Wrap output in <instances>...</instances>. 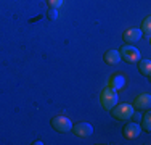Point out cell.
Wrapping results in <instances>:
<instances>
[{"label": "cell", "instance_id": "6da1fadb", "mask_svg": "<svg viewBox=\"0 0 151 145\" xmlns=\"http://www.w3.org/2000/svg\"><path fill=\"white\" fill-rule=\"evenodd\" d=\"M134 111H135V108L132 103H119V105L111 108V115H113V118L117 119V121L130 119L132 115H134Z\"/></svg>", "mask_w": 151, "mask_h": 145}, {"label": "cell", "instance_id": "7a4b0ae2", "mask_svg": "<svg viewBox=\"0 0 151 145\" xmlns=\"http://www.w3.org/2000/svg\"><path fill=\"white\" fill-rule=\"evenodd\" d=\"M117 100H119L117 92H116V90H113V89H109V87L103 89L101 94H100V103H101V107L105 108V110H108V111H111V108L116 107Z\"/></svg>", "mask_w": 151, "mask_h": 145}, {"label": "cell", "instance_id": "3957f363", "mask_svg": "<svg viewBox=\"0 0 151 145\" xmlns=\"http://www.w3.org/2000/svg\"><path fill=\"white\" fill-rule=\"evenodd\" d=\"M50 124H52V128L60 134H66V132H69V130L73 129L71 119L68 118V116H64V115H58V116H55V118H52Z\"/></svg>", "mask_w": 151, "mask_h": 145}, {"label": "cell", "instance_id": "277c9868", "mask_svg": "<svg viewBox=\"0 0 151 145\" xmlns=\"http://www.w3.org/2000/svg\"><path fill=\"white\" fill-rule=\"evenodd\" d=\"M119 55L124 61H127V63H137V61L140 60V52L137 47H134L132 44H125L124 47L119 50Z\"/></svg>", "mask_w": 151, "mask_h": 145}, {"label": "cell", "instance_id": "5b68a950", "mask_svg": "<svg viewBox=\"0 0 151 145\" xmlns=\"http://www.w3.org/2000/svg\"><path fill=\"white\" fill-rule=\"evenodd\" d=\"M150 107H151V95L148 92H145V94H140V95H137L135 97V100H134V108L135 110H150Z\"/></svg>", "mask_w": 151, "mask_h": 145}, {"label": "cell", "instance_id": "8992f818", "mask_svg": "<svg viewBox=\"0 0 151 145\" xmlns=\"http://www.w3.org/2000/svg\"><path fill=\"white\" fill-rule=\"evenodd\" d=\"M71 130H73L77 137H88V136L93 134V128H92V124H88V123H77L76 126H73Z\"/></svg>", "mask_w": 151, "mask_h": 145}, {"label": "cell", "instance_id": "52a82bcc", "mask_svg": "<svg viewBox=\"0 0 151 145\" xmlns=\"http://www.w3.org/2000/svg\"><path fill=\"white\" fill-rule=\"evenodd\" d=\"M142 31H140V28H130L127 29V31H124V34H122V39H124L125 44H134L137 41H140L142 39Z\"/></svg>", "mask_w": 151, "mask_h": 145}, {"label": "cell", "instance_id": "ba28073f", "mask_svg": "<svg viewBox=\"0 0 151 145\" xmlns=\"http://www.w3.org/2000/svg\"><path fill=\"white\" fill-rule=\"evenodd\" d=\"M142 132V126L137 124V123H129L124 129H122V134H124L125 139H137Z\"/></svg>", "mask_w": 151, "mask_h": 145}, {"label": "cell", "instance_id": "9c48e42d", "mask_svg": "<svg viewBox=\"0 0 151 145\" xmlns=\"http://www.w3.org/2000/svg\"><path fill=\"white\" fill-rule=\"evenodd\" d=\"M125 86V76L124 74H113L109 78V81H108V87L113 90H121L122 87Z\"/></svg>", "mask_w": 151, "mask_h": 145}, {"label": "cell", "instance_id": "30bf717a", "mask_svg": "<svg viewBox=\"0 0 151 145\" xmlns=\"http://www.w3.org/2000/svg\"><path fill=\"white\" fill-rule=\"evenodd\" d=\"M103 60H105L106 65H117L121 60V55H119V50H108L105 53V57H103Z\"/></svg>", "mask_w": 151, "mask_h": 145}, {"label": "cell", "instance_id": "8fae6325", "mask_svg": "<svg viewBox=\"0 0 151 145\" xmlns=\"http://www.w3.org/2000/svg\"><path fill=\"white\" fill-rule=\"evenodd\" d=\"M137 63H138V71L142 72L145 78H150L151 76V61L148 58H145V60H138Z\"/></svg>", "mask_w": 151, "mask_h": 145}, {"label": "cell", "instance_id": "7c38bea8", "mask_svg": "<svg viewBox=\"0 0 151 145\" xmlns=\"http://www.w3.org/2000/svg\"><path fill=\"white\" fill-rule=\"evenodd\" d=\"M140 31H142V34L145 36L146 39H150V37H151V18H150V16H146L145 20H143Z\"/></svg>", "mask_w": 151, "mask_h": 145}, {"label": "cell", "instance_id": "4fadbf2b", "mask_svg": "<svg viewBox=\"0 0 151 145\" xmlns=\"http://www.w3.org/2000/svg\"><path fill=\"white\" fill-rule=\"evenodd\" d=\"M142 129L145 130V132H150V130H151V113H150V111H146V113L143 115Z\"/></svg>", "mask_w": 151, "mask_h": 145}, {"label": "cell", "instance_id": "5bb4252c", "mask_svg": "<svg viewBox=\"0 0 151 145\" xmlns=\"http://www.w3.org/2000/svg\"><path fill=\"white\" fill-rule=\"evenodd\" d=\"M48 2V7L50 8H55V10H58L61 5H63V2L64 0H47Z\"/></svg>", "mask_w": 151, "mask_h": 145}, {"label": "cell", "instance_id": "9a60e30c", "mask_svg": "<svg viewBox=\"0 0 151 145\" xmlns=\"http://www.w3.org/2000/svg\"><path fill=\"white\" fill-rule=\"evenodd\" d=\"M56 13H58V12H56L55 8H50V12H48V18H50V20H56V16H58Z\"/></svg>", "mask_w": 151, "mask_h": 145}, {"label": "cell", "instance_id": "2e32d148", "mask_svg": "<svg viewBox=\"0 0 151 145\" xmlns=\"http://www.w3.org/2000/svg\"><path fill=\"white\" fill-rule=\"evenodd\" d=\"M132 118H134L135 121H138V119H142V115H140V113H135V111H134V115H132Z\"/></svg>", "mask_w": 151, "mask_h": 145}]
</instances>
